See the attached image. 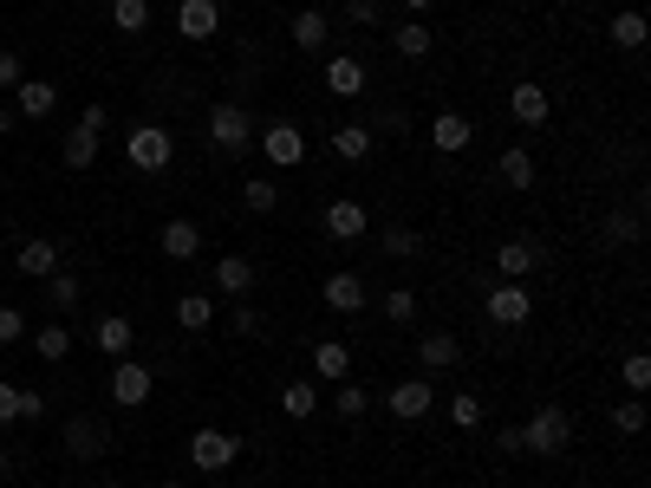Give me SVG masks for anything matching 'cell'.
Returning a JSON list of instances; mask_svg holds the SVG:
<instances>
[{"label": "cell", "mask_w": 651, "mask_h": 488, "mask_svg": "<svg viewBox=\"0 0 651 488\" xmlns=\"http://www.w3.org/2000/svg\"><path fill=\"white\" fill-rule=\"evenodd\" d=\"M567 437H574V417H567L561 404H541V411L522 424V450H528V456H561Z\"/></svg>", "instance_id": "cell-1"}, {"label": "cell", "mask_w": 651, "mask_h": 488, "mask_svg": "<svg viewBox=\"0 0 651 488\" xmlns=\"http://www.w3.org/2000/svg\"><path fill=\"white\" fill-rule=\"evenodd\" d=\"M254 150H261L274 170H300V163H306V130H300L293 117H274V124L254 137Z\"/></svg>", "instance_id": "cell-2"}, {"label": "cell", "mask_w": 651, "mask_h": 488, "mask_svg": "<svg viewBox=\"0 0 651 488\" xmlns=\"http://www.w3.org/2000/svg\"><path fill=\"white\" fill-rule=\"evenodd\" d=\"M124 157H130V170L157 176V170H170V157H176V137H170L163 124H137V130L124 137Z\"/></svg>", "instance_id": "cell-3"}, {"label": "cell", "mask_w": 651, "mask_h": 488, "mask_svg": "<svg viewBox=\"0 0 651 488\" xmlns=\"http://www.w3.org/2000/svg\"><path fill=\"white\" fill-rule=\"evenodd\" d=\"M483 313H489V326H528L535 320V293L522 280H496L483 293Z\"/></svg>", "instance_id": "cell-4"}, {"label": "cell", "mask_w": 651, "mask_h": 488, "mask_svg": "<svg viewBox=\"0 0 651 488\" xmlns=\"http://www.w3.org/2000/svg\"><path fill=\"white\" fill-rule=\"evenodd\" d=\"M209 143H215V150H228V157L254 143V130H248V111H241L235 98H222V104H209Z\"/></svg>", "instance_id": "cell-5"}, {"label": "cell", "mask_w": 651, "mask_h": 488, "mask_svg": "<svg viewBox=\"0 0 651 488\" xmlns=\"http://www.w3.org/2000/svg\"><path fill=\"white\" fill-rule=\"evenodd\" d=\"M385 411H391L398 424H424V417L437 411V391H430V378H398V385L385 391Z\"/></svg>", "instance_id": "cell-6"}, {"label": "cell", "mask_w": 651, "mask_h": 488, "mask_svg": "<svg viewBox=\"0 0 651 488\" xmlns=\"http://www.w3.org/2000/svg\"><path fill=\"white\" fill-rule=\"evenodd\" d=\"M509 117H515L522 130H541V124L554 117V98H548V85H535V78H515V85H509Z\"/></svg>", "instance_id": "cell-7"}, {"label": "cell", "mask_w": 651, "mask_h": 488, "mask_svg": "<svg viewBox=\"0 0 651 488\" xmlns=\"http://www.w3.org/2000/svg\"><path fill=\"white\" fill-rule=\"evenodd\" d=\"M235 456H241V437H228V430H196V437H189V463H196L202 476H222Z\"/></svg>", "instance_id": "cell-8"}, {"label": "cell", "mask_w": 651, "mask_h": 488, "mask_svg": "<svg viewBox=\"0 0 651 488\" xmlns=\"http://www.w3.org/2000/svg\"><path fill=\"white\" fill-rule=\"evenodd\" d=\"M150 391H157V372L137 365V359H117V372H111V404L137 411V404H150Z\"/></svg>", "instance_id": "cell-9"}, {"label": "cell", "mask_w": 651, "mask_h": 488, "mask_svg": "<svg viewBox=\"0 0 651 488\" xmlns=\"http://www.w3.org/2000/svg\"><path fill=\"white\" fill-rule=\"evenodd\" d=\"M365 228H372V215H365L359 196H333L326 202V235L333 241H365Z\"/></svg>", "instance_id": "cell-10"}, {"label": "cell", "mask_w": 651, "mask_h": 488, "mask_svg": "<svg viewBox=\"0 0 651 488\" xmlns=\"http://www.w3.org/2000/svg\"><path fill=\"white\" fill-rule=\"evenodd\" d=\"M320 300H326V306H333L339 320H352V313H365V306H372V293H365V280H359V274H346V267H339V274H326V287H320Z\"/></svg>", "instance_id": "cell-11"}, {"label": "cell", "mask_w": 651, "mask_h": 488, "mask_svg": "<svg viewBox=\"0 0 651 488\" xmlns=\"http://www.w3.org/2000/svg\"><path fill=\"white\" fill-rule=\"evenodd\" d=\"M365 85H372L365 59H352V52H333V59H326V91H333V98H365Z\"/></svg>", "instance_id": "cell-12"}, {"label": "cell", "mask_w": 651, "mask_h": 488, "mask_svg": "<svg viewBox=\"0 0 651 488\" xmlns=\"http://www.w3.org/2000/svg\"><path fill=\"white\" fill-rule=\"evenodd\" d=\"M470 137H476V124H470L463 111H437V117H430V150H437V157H463Z\"/></svg>", "instance_id": "cell-13"}, {"label": "cell", "mask_w": 651, "mask_h": 488, "mask_svg": "<svg viewBox=\"0 0 651 488\" xmlns=\"http://www.w3.org/2000/svg\"><path fill=\"white\" fill-rule=\"evenodd\" d=\"M176 33L183 39H215L222 33V0H183L176 7Z\"/></svg>", "instance_id": "cell-14"}, {"label": "cell", "mask_w": 651, "mask_h": 488, "mask_svg": "<svg viewBox=\"0 0 651 488\" xmlns=\"http://www.w3.org/2000/svg\"><path fill=\"white\" fill-rule=\"evenodd\" d=\"M535 267H541V248H535L528 235H515V241L496 248V274H502V280H528Z\"/></svg>", "instance_id": "cell-15"}, {"label": "cell", "mask_w": 651, "mask_h": 488, "mask_svg": "<svg viewBox=\"0 0 651 488\" xmlns=\"http://www.w3.org/2000/svg\"><path fill=\"white\" fill-rule=\"evenodd\" d=\"M157 248H163L170 261H196V254H202V228H196L189 215H176V222H163V235H157Z\"/></svg>", "instance_id": "cell-16"}, {"label": "cell", "mask_w": 651, "mask_h": 488, "mask_svg": "<svg viewBox=\"0 0 651 488\" xmlns=\"http://www.w3.org/2000/svg\"><path fill=\"white\" fill-rule=\"evenodd\" d=\"M248 287H254V261L248 254H222L215 261V293L222 300H248Z\"/></svg>", "instance_id": "cell-17"}, {"label": "cell", "mask_w": 651, "mask_h": 488, "mask_svg": "<svg viewBox=\"0 0 651 488\" xmlns=\"http://www.w3.org/2000/svg\"><path fill=\"white\" fill-rule=\"evenodd\" d=\"M417 365H424V372H456V365H463V339H456V333H424Z\"/></svg>", "instance_id": "cell-18"}, {"label": "cell", "mask_w": 651, "mask_h": 488, "mask_svg": "<svg viewBox=\"0 0 651 488\" xmlns=\"http://www.w3.org/2000/svg\"><path fill=\"white\" fill-rule=\"evenodd\" d=\"M52 104H59V85H46V78H20L13 85V111L20 117H46Z\"/></svg>", "instance_id": "cell-19"}, {"label": "cell", "mask_w": 651, "mask_h": 488, "mask_svg": "<svg viewBox=\"0 0 651 488\" xmlns=\"http://www.w3.org/2000/svg\"><path fill=\"white\" fill-rule=\"evenodd\" d=\"M313 372L333 378V385H346V378H352V346H346V339H320V346H313Z\"/></svg>", "instance_id": "cell-20"}, {"label": "cell", "mask_w": 651, "mask_h": 488, "mask_svg": "<svg viewBox=\"0 0 651 488\" xmlns=\"http://www.w3.org/2000/svg\"><path fill=\"white\" fill-rule=\"evenodd\" d=\"M65 450L91 463V456H104V450H111V437H104V424H91V417H72V424H65Z\"/></svg>", "instance_id": "cell-21"}, {"label": "cell", "mask_w": 651, "mask_h": 488, "mask_svg": "<svg viewBox=\"0 0 651 488\" xmlns=\"http://www.w3.org/2000/svg\"><path fill=\"white\" fill-rule=\"evenodd\" d=\"M496 176H502L509 189H535V150H528V143H509L502 163H496Z\"/></svg>", "instance_id": "cell-22"}, {"label": "cell", "mask_w": 651, "mask_h": 488, "mask_svg": "<svg viewBox=\"0 0 651 488\" xmlns=\"http://www.w3.org/2000/svg\"><path fill=\"white\" fill-rule=\"evenodd\" d=\"M13 267H20L26 280H46V274H59V241H26V248L13 254Z\"/></svg>", "instance_id": "cell-23"}, {"label": "cell", "mask_w": 651, "mask_h": 488, "mask_svg": "<svg viewBox=\"0 0 651 488\" xmlns=\"http://www.w3.org/2000/svg\"><path fill=\"white\" fill-rule=\"evenodd\" d=\"M372 143H378V137H372L365 124H339V130H333V157H339V163H365Z\"/></svg>", "instance_id": "cell-24"}, {"label": "cell", "mask_w": 651, "mask_h": 488, "mask_svg": "<svg viewBox=\"0 0 651 488\" xmlns=\"http://www.w3.org/2000/svg\"><path fill=\"white\" fill-rule=\"evenodd\" d=\"M59 157H65V170H91V163H98V130L72 124V130H65V143H59Z\"/></svg>", "instance_id": "cell-25"}, {"label": "cell", "mask_w": 651, "mask_h": 488, "mask_svg": "<svg viewBox=\"0 0 651 488\" xmlns=\"http://www.w3.org/2000/svg\"><path fill=\"white\" fill-rule=\"evenodd\" d=\"M130 339H137V326H130L124 313L98 320V333H91V346H98V352H111V359H124V352H130Z\"/></svg>", "instance_id": "cell-26"}, {"label": "cell", "mask_w": 651, "mask_h": 488, "mask_svg": "<svg viewBox=\"0 0 651 488\" xmlns=\"http://www.w3.org/2000/svg\"><path fill=\"white\" fill-rule=\"evenodd\" d=\"M606 33H613V46H619V52H639V46H646V13H639V7H619Z\"/></svg>", "instance_id": "cell-27"}, {"label": "cell", "mask_w": 651, "mask_h": 488, "mask_svg": "<svg viewBox=\"0 0 651 488\" xmlns=\"http://www.w3.org/2000/svg\"><path fill=\"white\" fill-rule=\"evenodd\" d=\"M391 46H398V59H430V46H437V33H430L424 20H404V26L391 33Z\"/></svg>", "instance_id": "cell-28"}, {"label": "cell", "mask_w": 651, "mask_h": 488, "mask_svg": "<svg viewBox=\"0 0 651 488\" xmlns=\"http://www.w3.org/2000/svg\"><path fill=\"white\" fill-rule=\"evenodd\" d=\"M176 326H183V333H209V326H215V300H209V293H183V300H176Z\"/></svg>", "instance_id": "cell-29"}, {"label": "cell", "mask_w": 651, "mask_h": 488, "mask_svg": "<svg viewBox=\"0 0 651 488\" xmlns=\"http://www.w3.org/2000/svg\"><path fill=\"white\" fill-rule=\"evenodd\" d=\"M443 411H450V424H456V430H483V424H489V404H483L476 391H456V398H443Z\"/></svg>", "instance_id": "cell-30"}, {"label": "cell", "mask_w": 651, "mask_h": 488, "mask_svg": "<svg viewBox=\"0 0 651 488\" xmlns=\"http://www.w3.org/2000/svg\"><path fill=\"white\" fill-rule=\"evenodd\" d=\"M293 46H300V52H320V46H326V13H320V7H300V13H293Z\"/></svg>", "instance_id": "cell-31"}, {"label": "cell", "mask_w": 651, "mask_h": 488, "mask_svg": "<svg viewBox=\"0 0 651 488\" xmlns=\"http://www.w3.org/2000/svg\"><path fill=\"white\" fill-rule=\"evenodd\" d=\"M280 411H287V417H293V424H306V417H313V411H320V391H313V385H306V378H293V385H287V391H280Z\"/></svg>", "instance_id": "cell-32"}, {"label": "cell", "mask_w": 651, "mask_h": 488, "mask_svg": "<svg viewBox=\"0 0 651 488\" xmlns=\"http://www.w3.org/2000/svg\"><path fill=\"white\" fill-rule=\"evenodd\" d=\"M333 411H339V417H346V424H359V417H365V411H372V391H365V385H359V378H346V385H339V391H333Z\"/></svg>", "instance_id": "cell-33"}, {"label": "cell", "mask_w": 651, "mask_h": 488, "mask_svg": "<svg viewBox=\"0 0 651 488\" xmlns=\"http://www.w3.org/2000/svg\"><path fill=\"white\" fill-rule=\"evenodd\" d=\"M78 274H46V306H59V313H72L78 306Z\"/></svg>", "instance_id": "cell-34"}, {"label": "cell", "mask_w": 651, "mask_h": 488, "mask_svg": "<svg viewBox=\"0 0 651 488\" xmlns=\"http://www.w3.org/2000/svg\"><path fill=\"white\" fill-rule=\"evenodd\" d=\"M378 306H385V320H391V326H411V320H417V293H411V287L378 293Z\"/></svg>", "instance_id": "cell-35"}, {"label": "cell", "mask_w": 651, "mask_h": 488, "mask_svg": "<svg viewBox=\"0 0 651 488\" xmlns=\"http://www.w3.org/2000/svg\"><path fill=\"white\" fill-rule=\"evenodd\" d=\"M241 202H248L254 215H274V209H280V189H274L267 176H248V189H241Z\"/></svg>", "instance_id": "cell-36"}, {"label": "cell", "mask_w": 651, "mask_h": 488, "mask_svg": "<svg viewBox=\"0 0 651 488\" xmlns=\"http://www.w3.org/2000/svg\"><path fill=\"white\" fill-rule=\"evenodd\" d=\"M378 254L411 261V254H417V228H385V235H378Z\"/></svg>", "instance_id": "cell-37"}, {"label": "cell", "mask_w": 651, "mask_h": 488, "mask_svg": "<svg viewBox=\"0 0 651 488\" xmlns=\"http://www.w3.org/2000/svg\"><path fill=\"white\" fill-rule=\"evenodd\" d=\"M33 352H39L46 365H59V359L72 352V333H65V326H39V346H33Z\"/></svg>", "instance_id": "cell-38"}, {"label": "cell", "mask_w": 651, "mask_h": 488, "mask_svg": "<svg viewBox=\"0 0 651 488\" xmlns=\"http://www.w3.org/2000/svg\"><path fill=\"white\" fill-rule=\"evenodd\" d=\"M111 20H117V33H143L150 26V0H117Z\"/></svg>", "instance_id": "cell-39"}, {"label": "cell", "mask_w": 651, "mask_h": 488, "mask_svg": "<svg viewBox=\"0 0 651 488\" xmlns=\"http://www.w3.org/2000/svg\"><path fill=\"white\" fill-rule=\"evenodd\" d=\"M606 241H619V248H639V215L613 209V215H606Z\"/></svg>", "instance_id": "cell-40"}, {"label": "cell", "mask_w": 651, "mask_h": 488, "mask_svg": "<svg viewBox=\"0 0 651 488\" xmlns=\"http://www.w3.org/2000/svg\"><path fill=\"white\" fill-rule=\"evenodd\" d=\"M613 430H619V437H639V430H646V404H639V398L613 404Z\"/></svg>", "instance_id": "cell-41"}, {"label": "cell", "mask_w": 651, "mask_h": 488, "mask_svg": "<svg viewBox=\"0 0 651 488\" xmlns=\"http://www.w3.org/2000/svg\"><path fill=\"white\" fill-rule=\"evenodd\" d=\"M365 130H372V137H391V130H411V111H404V104H385V111H378V117H372Z\"/></svg>", "instance_id": "cell-42"}, {"label": "cell", "mask_w": 651, "mask_h": 488, "mask_svg": "<svg viewBox=\"0 0 651 488\" xmlns=\"http://www.w3.org/2000/svg\"><path fill=\"white\" fill-rule=\"evenodd\" d=\"M228 326H235L241 339H254V333H261V306H248V300H235V306H228Z\"/></svg>", "instance_id": "cell-43"}, {"label": "cell", "mask_w": 651, "mask_h": 488, "mask_svg": "<svg viewBox=\"0 0 651 488\" xmlns=\"http://www.w3.org/2000/svg\"><path fill=\"white\" fill-rule=\"evenodd\" d=\"M619 372H626V391H633V398H639V391L651 385V359H646V352H633V359H626Z\"/></svg>", "instance_id": "cell-44"}, {"label": "cell", "mask_w": 651, "mask_h": 488, "mask_svg": "<svg viewBox=\"0 0 651 488\" xmlns=\"http://www.w3.org/2000/svg\"><path fill=\"white\" fill-rule=\"evenodd\" d=\"M346 20H352V26H378V20H385V0H346Z\"/></svg>", "instance_id": "cell-45"}, {"label": "cell", "mask_w": 651, "mask_h": 488, "mask_svg": "<svg viewBox=\"0 0 651 488\" xmlns=\"http://www.w3.org/2000/svg\"><path fill=\"white\" fill-rule=\"evenodd\" d=\"M26 339V313L20 306H0V346H20Z\"/></svg>", "instance_id": "cell-46"}, {"label": "cell", "mask_w": 651, "mask_h": 488, "mask_svg": "<svg viewBox=\"0 0 651 488\" xmlns=\"http://www.w3.org/2000/svg\"><path fill=\"white\" fill-rule=\"evenodd\" d=\"M0 424H20V385L0 378Z\"/></svg>", "instance_id": "cell-47"}, {"label": "cell", "mask_w": 651, "mask_h": 488, "mask_svg": "<svg viewBox=\"0 0 651 488\" xmlns=\"http://www.w3.org/2000/svg\"><path fill=\"white\" fill-rule=\"evenodd\" d=\"M78 124H85V130H98V137H104V124H111V111H104V104H85V111H78Z\"/></svg>", "instance_id": "cell-48"}, {"label": "cell", "mask_w": 651, "mask_h": 488, "mask_svg": "<svg viewBox=\"0 0 651 488\" xmlns=\"http://www.w3.org/2000/svg\"><path fill=\"white\" fill-rule=\"evenodd\" d=\"M20 85V52H0V91H13Z\"/></svg>", "instance_id": "cell-49"}, {"label": "cell", "mask_w": 651, "mask_h": 488, "mask_svg": "<svg viewBox=\"0 0 651 488\" xmlns=\"http://www.w3.org/2000/svg\"><path fill=\"white\" fill-rule=\"evenodd\" d=\"M39 411H46V398H39V391H20V417L39 424Z\"/></svg>", "instance_id": "cell-50"}, {"label": "cell", "mask_w": 651, "mask_h": 488, "mask_svg": "<svg viewBox=\"0 0 651 488\" xmlns=\"http://www.w3.org/2000/svg\"><path fill=\"white\" fill-rule=\"evenodd\" d=\"M13 124H20V111H13V104H0V137H7Z\"/></svg>", "instance_id": "cell-51"}, {"label": "cell", "mask_w": 651, "mask_h": 488, "mask_svg": "<svg viewBox=\"0 0 651 488\" xmlns=\"http://www.w3.org/2000/svg\"><path fill=\"white\" fill-rule=\"evenodd\" d=\"M404 7H411V13H430V7H437V0H404Z\"/></svg>", "instance_id": "cell-52"}, {"label": "cell", "mask_w": 651, "mask_h": 488, "mask_svg": "<svg viewBox=\"0 0 651 488\" xmlns=\"http://www.w3.org/2000/svg\"><path fill=\"white\" fill-rule=\"evenodd\" d=\"M7 470H13V456H7V450H0V476H7Z\"/></svg>", "instance_id": "cell-53"}, {"label": "cell", "mask_w": 651, "mask_h": 488, "mask_svg": "<svg viewBox=\"0 0 651 488\" xmlns=\"http://www.w3.org/2000/svg\"><path fill=\"white\" fill-rule=\"evenodd\" d=\"M157 488H183V483H157Z\"/></svg>", "instance_id": "cell-54"}, {"label": "cell", "mask_w": 651, "mask_h": 488, "mask_svg": "<svg viewBox=\"0 0 651 488\" xmlns=\"http://www.w3.org/2000/svg\"><path fill=\"white\" fill-rule=\"evenodd\" d=\"M248 488H261V483H248Z\"/></svg>", "instance_id": "cell-55"}, {"label": "cell", "mask_w": 651, "mask_h": 488, "mask_svg": "<svg viewBox=\"0 0 651 488\" xmlns=\"http://www.w3.org/2000/svg\"><path fill=\"white\" fill-rule=\"evenodd\" d=\"M111 7H117V0H111Z\"/></svg>", "instance_id": "cell-56"}]
</instances>
